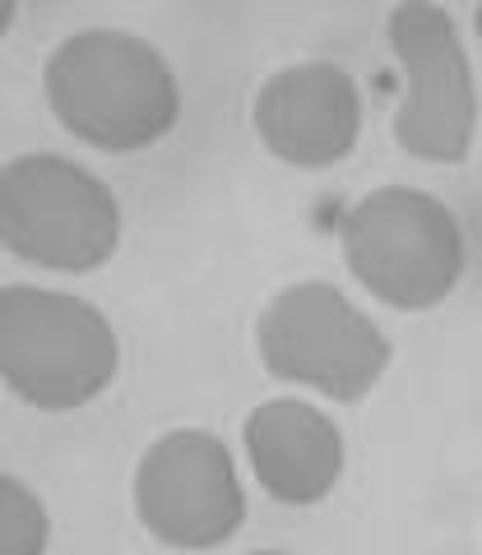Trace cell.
<instances>
[{"mask_svg": "<svg viewBox=\"0 0 482 555\" xmlns=\"http://www.w3.org/2000/svg\"><path fill=\"white\" fill-rule=\"evenodd\" d=\"M42 89L56 120L102 153L149 149L177 126V75L144 38L89 28L47 56Z\"/></svg>", "mask_w": 482, "mask_h": 555, "instance_id": "cell-1", "label": "cell"}, {"mask_svg": "<svg viewBox=\"0 0 482 555\" xmlns=\"http://www.w3.org/2000/svg\"><path fill=\"white\" fill-rule=\"evenodd\" d=\"M116 361V334L98 306L28 283L0 292V375L14 398L42 412L84 408L112 385Z\"/></svg>", "mask_w": 482, "mask_h": 555, "instance_id": "cell-2", "label": "cell"}, {"mask_svg": "<svg viewBox=\"0 0 482 555\" xmlns=\"http://www.w3.org/2000/svg\"><path fill=\"white\" fill-rule=\"evenodd\" d=\"M343 264L394 310H427L464 278V232L436 195L381 185L343 214Z\"/></svg>", "mask_w": 482, "mask_h": 555, "instance_id": "cell-3", "label": "cell"}, {"mask_svg": "<svg viewBox=\"0 0 482 555\" xmlns=\"http://www.w3.org/2000/svg\"><path fill=\"white\" fill-rule=\"evenodd\" d=\"M0 241L38 269L89 273L120 241L116 195L56 153H24L0 171Z\"/></svg>", "mask_w": 482, "mask_h": 555, "instance_id": "cell-4", "label": "cell"}, {"mask_svg": "<svg viewBox=\"0 0 482 555\" xmlns=\"http://www.w3.org/2000/svg\"><path fill=\"white\" fill-rule=\"evenodd\" d=\"M265 371L288 385L357 403L390 366V338L330 283L283 287L255 324Z\"/></svg>", "mask_w": 482, "mask_h": 555, "instance_id": "cell-5", "label": "cell"}, {"mask_svg": "<svg viewBox=\"0 0 482 555\" xmlns=\"http://www.w3.org/2000/svg\"><path fill=\"white\" fill-rule=\"evenodd\" d=\"M390 47L404 69V102L394 116L399 149L422 163H464L473 149L478 98L451 14L427 0H404L390 10Z\"/></svg>", "mask_w": 482, "mask_h": 555, "instance_id": "cell-6", "label": "cell"}, {"mask_svg": "<svg viewBox=\"0 0 482 555\" xmlns=\"http://www.w3.org/2000/svg\"><path fill=\"white\" fill-rule=\"evenodd\" d=\"M135 514L177 551H210L241 528L246 491L228 444L210 430H167L135 467Z\"/></svg>", "mask_w": 482, "mask_h": 555, "instance_id": "cell-7", "label": "cell"}, {"mask_svg": "<svg viewBox=\"0 0 482 555\" xmlns=\"http://www.w3.org/2000/svg\"><path fill=\"white\" fill-rule=\"evenodd\" d=\"M255 134L288 167H334L357 149L362 93L334 61H302L269 75L255 93Z\"/></svg>", "mask_w": 482, "mask_h": 555, "instance_id": "cell-8", "label": "cell"}, {"mask_svg": "<svg viewBox=\"0 0 482 555\" xmlns=\"http://www.w3.org/2000/svg\"><path fill=\"white\" fill-rule=\"evenodd\" d=\"M246 459L279 505H316L343 473V436L312 403L274 398L246 416Z\"/></svg>", "mask_w": 482, "mask_h": 555, "instance_id": "cell-9", "label": "cell"}, {"mask_svg": "<svg viewBox=\"0 0 482 555\" xmlns=\"http://www.w3.org/2000/svg\"><path fill=\"white\" fill-rule=\"evenodd\" d=\"M47 509L20 477H0V555H42Z\"/></svg>", "mask_w": 482, "mask_h": 555, "instance_id": "cell-10", "label": "cell"}, {"mask_svg": "<svg viewBox=\"0 0 482 555\" xmlns=\"http://www.w3.org/2000/svg\"><path fill=\"white\" fill-rule=\"evenodd\" d=\"M473 28H478V42H482V5H478V14H473Z\"/></svg>", "mask_w": 482, "mask_h": 555, "instance_id": "cell-11", "label": "cell"}, {"mask_svg": "<svg viewBox=\"0 0 482 555\" xmlns=\"http://www.w3.org/2000/svg\"><path fill=\"white\" fill-rule=\"evenodd\" d=\"M251 555H283V551H251Z\"/></svg>", "mask_w": 482, "mask_h": 555, "instance_id": "cell-12", "label": "cell"}]
</instances>
